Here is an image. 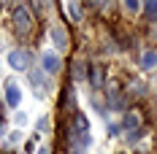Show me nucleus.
Wrapping results in <instances>:
<instances>
[{
    "instance_id": "1",
    "label": "nucleus",
    "mask_w": 157,
    "mask_h": 154,
    "mask_svg": "<svg viewBox=\"0 0 157 154\" xmlns=\"http://www.w3.org/2000/svg\"><path fill=\"white\" fill-rule=\"evenodd\" d=\"M71 141L76 146H90L92 138H90V119L84 114H73V124H71Z\"/></svg>"
},
{
    "instance_id": "2",
    "label": "nucleus",
    "mask_w": 157,
    "mask_h": 154,
    "mask_svg": "<svg viewBox=\"0 0 157 154\" xmlns=\"http://www.w3.org/2000/svg\"><path fill=\"white\" fill-rule=\"evenodd\" d=\"M11 19H14V27L19 32H30L33 30V16H30V11H27V6H16Z\"/></svg>"
},
{
    "instance_id": "3",
    "label": "nucleus",
    "mask_w": 157,
    "mask_h": 154,
    "mask_svg": "<svg viewBox=\"0 0 157 154\" xmlns=\"http://www.w3.org/2000/svg\"><path fill=\"white\" fill-rule=\"evenodd\" d=\"M30 51H25V49H14L11 54H8V65L14 68V70H30Z\"/></svg>"
},
{
    "instance_id": "4",
    "label": "nucleus",
    "mask_w": 157,
    "mask_h": 154,
    "mask_svg": "<svg viewBox=\"0 0 157 154\" xmlns=\"http://www.w3.org/2000/svg\"><path fill=\"white\" fill-rule=\"evenodd\" d=\"M30 84L35 87V95H38V97H44V95L52 89L49 78H44V73H41V70H30Z\"/></svg>"
},
{
    "instance_id": "5",
    "label": "nucleus",
    "mask_w": 157,
    "mask_h": 154,
    "mask_svg": "<svg viewBox=\"0 0 157 154\" xmlns=\"http://www.w3.org/2000/svg\"><path fill=\"white\" fill-rule=\"evenodd\" d=\"M6 103H8L11 108H19V103H22V89L16 87L14 81L6 84Z\"/></svg>"
},
{
    "instance_id": "6",
    "label": "nucleus",
    "mask_w": 157,
    "mask_h": 154,
    "mask_svg": "<svg viewBox=\"0 0 157 154\" xmlns=\"http://www.w3.org/2000/svg\"><path fill=\"white\" fill-rule=\"evenodd\" d=\"M52 41H54V46L60 49V51H65V49L71 46V38H68L65 27H52Z\"/></svg>"
},
{
    "instance_id": "7",
    "label": "nucleus",
    "mask_w": 157,
    "mask_h": 154,
    "mask_svg": "<svg viewBox=\"0 0 157 154\" xmlns=\"http://www.w3.org/2000/svg\"><path fill=\"white\" fill-rule=\"evenodd\" d=\"M41 65H44V70H46L49 76H54V73H60V57H57V54H44V57H41Z\"/></svg>"
},
{
    "instance_id": "8",
    "label": "nucleus",
    "mask_w": 157,
    "mask_h": 154,
    "mask_svg": "<svg viewBox=\"0 0 157 154\" xmlns=\"http://www.w3.org/2000/svg\"><path fill=\"white\" fill-rule=\"evenodd\" d=\"M141 65H144V70H152V68L157 65V51H155V49H146V51H144Z\"/></svg>"
},
{
    "instance_id": "9",
    "label": "nucleus",
    "mask_w": 157,
    "mask_h": 154,
    "mask_svg": "<svg viewBox=\"0 0 157 154\" xmlns=\"http://www.w3.org/2000/svg\"><path fill=\"white\" fill-rule=\"evenodd\" d=\"M144 11H146L149 19H155V22H157V0H146V3H144Z\"/></svg>"
},
{
    "instance_id": "10",
    "label": "nucleus",
    "mask_w": 157,
    "mask_h": 154,
    "mask_svg": "<svg viewBox=\"0 0 157 154\" xmlns=\"http://www.w3.org/2000/svg\"><path fill=\"white\" fill-rule=\"evenodd\" d=\"M68 11H71V16L73 19H81V6H78V0H68Z\"/></svg>"
},
{
    "instance_id": "11",
    "label": "nucleus",
    "mask_w": 157,
    "mask_h": 154,
    "mask_svg": "<svg viewBox=\"0 0 157 154\" xmlns=\"http://www.w3.org/2000/svg\"><path fill=\"white\" fill-rule=\"evenodd\" d=\"M122 127H127V130L133 127V130H136V127H138V116H136V114H127L125 119H122Z\"/></svg>"
},
{
    "instance_id": "12",
    "label": "nucleus",
    "mask_w": 157,
    "mask_h": 154,
    "mask_svg": "<svg viewBox=\"0 0 157 154\" xmlns=\"http://www.w3.org/2000/svg\"><path fill=\"white\" fill-rule=\"evenodd\" d=\"M33 8H35V14H46L49 11V0H33Z\"/></svg>"
},
{
    "instance_id": "13",
    "label": "nucleus",
    "mask_w": 157,
    "mask_h": 154,
    "mask_svg": "<svg viewBox=\"0 0 157 154\" xmlns=\"http://www.w3.org/2000/svg\"><path fill=\"white\" fill-rule=\"evenodd\" d=\"M141 138H144V130H141V127H136V130L127 135V143H138Z\"/></svg>"
},
{
    "instance_id": "14",
    "label": "nucleus",
    "mask_w": 157,
    "mask_h": 154,
    "mask_svg": "<svg viewBox=\"0 0 157 154\" xmlns=\"http://www.w3.org/2000/svg\"><path fill=\"white\" fill-rule=\"evenodd\" d=\"M125 8L130 11V14H138V8H141V3H138V0H125Z\"/></svg>"
},
{
    "instance_id": "15",
    "label": "nucleus",
    "mask_w": 157,
    "mask_h": 154,
    "mask_svg": "<svg viewBox=\"0 0 157 154\" xmlns=\"http://www.w3.org/2000/svg\"><path fill=\"white\" fill-rule=\"evenodd\" d=\"M92 81H95V84H100V81H103V76H100V68H92Z\"/></svg>"
},
{
    "instance_id": "16",
    "label": "nucleus",
    "mask_w": 157,
    "mask_h": 154,
    "mask_svg": "<svg viewBox=\"0 0 157 154\" xmlns=\"http://www.w3.org/2000/svg\"><path fill=\"white\" fill-rule=\"evenodd\" d=\"M35 127H38V130H49V119H46V116H44V119H38Z\"/></svg>"
},
{
    "instance_id": "17",
    "label": "nucleus",
    "mask_w": 157,
    "mask_h": 154,
    "mask_svg": "<svg viewBox=\"0 0 157 154\" xmlns=\"http://www.w3.org/2000/svg\"><path fill=\"white\" fill-rule=\"evenodd\" d=\"M35 154H52V149H49V146H41V149H38Z\"/></svg>"
}]
</instances>
